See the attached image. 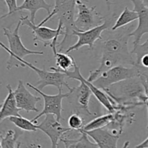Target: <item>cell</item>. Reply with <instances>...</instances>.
<instances>
[{
    "mask_svg": "<svg viewBox=\"0 0 148 148\" xmlns=\"http://www.w3.org/2000/svg\"><path fill=\"white\" fill-rule=\"evenodd\" d=\"M134 28L133 25L129 27H120L117 30L103 33L101 39L98 40L101 47V64L94 71H90L88 77L89 82H93L102 72L108 70L117 65L128 64L135 66L136 61L129 51L128 41Z\"/></svg>",
    "mask_w": 148,
    "mask_h": 148,
    "instance_id": "1",
    "label": "cell"
},
{
    "mask_svg": "<svg viewBox=\"0 0 148 148\" xmlns=\"http://www.w3.org/2000/svg\"><path fill=\"white\" fill-rule=\"evenodd\" d=\"M22 25V21L20 19L17 26L13 31L9 29L3 28L4 36H6L9 43V48L7 47L2 42L0 43L1 47L10 54V58L6 64V68L10 70L12 67H23V65L18 62V59H24L28 55H43V51H33L27 49L21 40L19 30Z\"/></svg>",
    "mask_w": 148,
    "mask_h": 148,
    "instance_id": "2",
    "label": "cell"
},
{
    "mask_svg": "<svg viewBox=\"0 0 148 148\" xmlns=\"http://www.w3.org/2000/svg\"><path fill=\"white\" fill-rule=\"evenodd\" d=\"M53 10L55 11L54 17H57L59 21L63 25L64 29V38L58 43L59 51H62L66 46L71 42V38L74 36L75 30H77L75 25V7L76 1L74 0H54Z\"/></svg>",
    "mask_w": 148,
    "mask_h": 148,
    "instance_id": "3",
    "label": "cell"
},
{
    "mask_svg": "<svg viewBox=\"0 0 148 148\" xmlns=\"http://www.w3.org/2000/svg\"><path fill=\"white\" fill-rule=\"evenodd\" d=\"M55 15V11L52 10V12L38 25H36L35 23L29 20L28 16L21 17L20 20L22 21V25H26L31 29L33 34V41L34 43L40 41L43 43L44 46H55L58 45V38L59 36H64V29L63 25L61 22L59 21L58 27L56 29H52L50 27L43 26L46 22L50 20Z\"/></svg>",
    "mask_w": 148,
    "mask_h": 148,
    "instance_id": "4",
    "label": "cell"
},
{
    "mask_svg": "<svg viewBox=\"0 0 148 148\" xmlns=\"http://www.w3.org/2000/svg\"><path fill=\"white\" fill-rule=\"evenodd\" d=\"M103 90L109 95L110 98L114 99L111 98L113 104L114 101H116L117 102H119L128 98H137L140 102H143L145 104L147 101L144 86L140 77L121 81Z\"/></svg>",
    "mask_w": 148,
    "mask_h": 148,
    "instance_id": "5",
    "label": "cell"
},
{
    "mask_svg": "<svg viewBox=\"0 0 148 148\" xmlns=\"http://www.w3.org/2000/svg\"><path fill=\"white\" fill-rule=\"evenodd\" d=\"M144 69L137 66L126 67L124 65H117L102 72L92 83L98 88L105 90L121 81L140 77Z\"/></svg>",
    "mask_w": 148,
    "mask_h": 148,
    "instance_id": "6",
    "label": "cell"
},
{
    "mask_svg": "<svg viewBox=\"0 0 148 148\" xmlns=\"http://www.w3.org/2000/svg\"><path fill=\"white\" fill-rule=\"evenodd\" d=\"M27 85L29 88H32L33 90L37 92L40 96L43 98V102H44V106H43V109L40 114H38L36 116L32 119L33 122L37 124V120L40 119L43 116H46V114H53L56 116V119L60 121L62 119V113L63 111L62 108V100L65 98L69 97L72 92L75 90V88H72V90H69V92L63 94L62 92V89H59V92L56 95H47L42 92L41 90L38 89L36 86L32 85L31 83L27 82Z\"/></svg>",
    "mask_w": 148,
    "mask_h": 148,
    "instance_id": "7",
    "label": "cell"
},
{
    "mask_svg": "<svg viewBox=\"0 0 148 148\" xmlns=\"http://www.w3.org/2000/svg\"><path fill=\"white\" fill-rule=\"evenodd\" d=\"M18 62L23 65V67L27 66L36 72L39 78V80L38 81L37 83L38 85L36 87L41 90L47 86H54L56 87L58 89H62V87L64 86L67 88L69 90L73 88L69 87L67 82H66L65 79L67 77L63 72L53 70L52 72H49L45 69H39L37 66H35L33 64L25 61L24 59H18Z\"/></svg>",
    "mask_w": 148,
    "mask_h": 148,
    "instance_id": "8",
    "label": "cell"
},
{
    "mask_svg": "<svg viewBox=\"0 0 148 148\" xmlns=\"http://www.w3.org/2000/svg\"><path fill=\"white\" fill-rule=\"evenodd\" d=\"M76 7L77 14L75 19V25L78 30L85 31L104 23L105 17L97 12L95 7H89L82 0H77Z\"/></svg>",
    "mask_w": 148,
    "mask_h": 148,
    "instance_id": "9",
    "label": "cell"
},
{
    "mask_svg": "<svg viewBox=\"0 0 148 148\" xmlns=\"http://www.w3.org/2000/svg\"><path fill=\"white\" fill-rule=\"evenodd\" d=\"M114 19V17H111L110 20H105L104 23L101 25L92 27V28L85 30V31H81V30H75L73 35L77 37V41L72 46H69L65 51V52L69 53L72 51H77L84 46H88L90 49H93L94 44L97 40L101 39L103 33L106 30H108L111 26L114 25H112Z\"/></svg>",
    "mask_w": 148,
    "mask_h": 148,
    "instance_id": "10",
    "label": "cell"
},
{
    "mask_svg": "<svg viewBox=\"0 0 148 148\" xmlns=\"http://www.w3.org/2000/svg\"><path fill=\"white\" fill-rule=\"evenodd\" d=\"M38 128L49 137L51 147L54 148L57 147L64 134L72 131L71 128L64 127L53 114H46L44 119L38 125Z\"/></svg>",
    "mask_w": 148,
    "mask_h": 148,
    "instance_id": "11",
    "label": "cell"
},
{
    "mask_svg": "<svg viewBox=\"0 0 148 148\" xmlns=\"http://www.w3.org/2000/svg\"><path fill=\"white\" fill-rule=\"evenodd\" d=\"M134 5V10L138 14V25L130 33V36L134 37L133 46L140 43L145 34L148 33V7L142 0H131Z\"/></svg>",
    "mask_w": 148,
    "mask_h": 148,
    "instance_id": "12",
    "label": "cell"
},
{
    "mask_svg": "<svg viewBox=\"0 0 148 148\" xmlns=\"http://www.w3.org/2000/svg\"><path fill=\"white\" fill-rule=\"evenodd\" d=\"M17 106L20 110L26 111L27 113L38 112L36 104L40 101V97L32 94L22 80H19L17 86L14 90Z\"/></svg>",
    "mask_w": 148,
    "mask_h": 148,
    "instance_id": "13",
    "label": "cell"
},
{
    "mask_svg": "<svg viewBox=\"0 0 148 148\" xmlns=\"http://www.w3.org/2000/svg\"><path fill=\"white\" fill-rule=\"evenodd\" d=\"M94 140L100 148H115L118 147V141L120 137V133L110 132L109 130L105 128L97 129L90 131H83Z\"/></svg>",
    "mask_w": 148,
    "mask_h": 148,
    "instance_id": "14",
    "label": "cell"
},
{
    "mask_svg": "<svg viewBox=\"0 0 148 148\" xmlns=\"http://www.w3.org/2000/svg\"><path fill=\"white\" fill-rule=\"evenodd\" d=\"M6 88L8 90V94L1 106V111H0V121H1L11 116H20V111H21L17 106L14 92L12 88L11 85L10 84H7Z\"/></svg>",
    "mask_w": 148,
    "mask_h": 148,
    "instance_id": "15",
    "label": "cell"
},
{
    "mask_svg": "<svg viewBox=\"0 0 148 148\" xmlns=\"http://www.w3.org/2000/svg\"><path fill=\"white\" fill-rule=\"evenodd\" d=\"M52 5L49 4L46 1V0H24L21 5L18 6L17 12L27 10L30 14V20L35 23L36 14L37 12L40 9L46 10L48 14L51 12Z\"/></svg>",
    "mask_w": 148,
    "mask_h": 148,
    "instance_id": "16",
    "label": "cell"
},
{
    "mask_svg": "<svg viewBox=\"0 0 148 148\" xmlns=\"http://www.w3.org/2000/svg\"><path fill=\"white\" fill-rule=\"evenodd\" d=\"M80 132V137L77 139H67L63 138L61 139V142L64 143L65 147L75 148V147H98V145L94 142H91L89 140V136L85 132L79 131Z\"/></svg>",
    "mask_w": 148,
    "mask_h": 148,
    "instance_id": "17",
    "label": "cell"
},
{
    "mask_svg": "<svg viewBox=\"0 0 148 148\" xmlns=\"http://www.w3.org/2000/svg\"><path fill=\"white\" fill-rule=\"evenodd\" d=\"M115 116L114 113H109L108 114H105L101 116L97 117L93 120L88 122V124H85L82 128V131H90V130H97V129L103 128L107 127L110 124L114 121ZM80 131V130H79Z\"/></svg>",
    "mask_w": 148,
    "mask_h": 148,
    "instance_id": "18",
    "label": "cell"
},
{
    "mask_svg": "<svg viewBox=\"0 0 148 148\" xmlns=\"http://www.w3.org/2000/svg\"><path fill=\"white\" fill-rule=\"evenodd\" d=\"M23 134V130H9L6 132L4 136H0V147L1 148H14L17 147V140Z\"/></svg>",
    "mask_w": 148,
    "mask_h": 148,
    "instance_id": "19",
    "label": "cell"
},
{
    "mask_svg": "<svg viewBox=\"0 0 148 148\" xmlns=\"http://www.w3.org/2000/svg\"><path fill=\"white\" fill-rule=\"evenodd\" d=\"M136 20H138V14L137 12L134 10H130L128 7H126L112 26L111 30H117L120 27H124L130 23L135 21Z\"/></svg>",
    "mask_w": 148,
    "mask_h": 148,
    "instance_id": "20",
    "label": "cell"
},
{
    "mask_svg": "<svg viewBox=\"0 0 148 148\" xmlns=\"http://www.w3.org/2000/svg\"><path fill=\"white\" fill-rule=\"evenodd\" d=\"M56 59V67L62 70H69L72 67H74L75 65V62L73 58L66 53L59 51L58 49L52 51Z\"/></svg>",
    "mask_w": 148,
    "mask_h": 148,
    "instance_id": "21",
    "label": "cell"
},
{
    "mask_svg": "<svg viewBox=\"0 0 148 148\" xmlns=\"http://www.w3.org/2000/svg\"><path fill=\"white\" fill-rule=\"evenodd\" d=\"M10 122L14 124L18 129L26 132H36L38 128L36 123L33 122L32 120L24 118L20 116H14L9 118Z\"/></svg>",
    "mask_w": 148,
    "mask_h": 148,
    "instance_id": "22",
    "label": "cell"
},
{
    "mask_svg": "<svg viewBox=\"0 0 148 148\" xmlns=\"http://www.w3.org/2000/svg\"><path fill=\"white\" fill-rule=\"evenodd\" d=\"M68 125L72 130L79 131L82 130L85 124H84L83 119L81 117V116L77 114H73L68 119Z\"/></svg>",
    "mask_w": 148,
    "mask_h": 148,
    "instance_id": "23",
    "label": "cell"
},
{
    "mask_svg": "<svg viewBox=\"0 0 148 148\" xmlns=\"http://www.w3.org/2000/svg\"><path fill=\"white\" fill-rule=\"evenodd\" d=\"M131 52L136 55L135 61L136 64H137L142 56L145 54H148V39L145 43H139L135 46H133V49L131 51Z\"/></svg>",
    "mask_w": 148,
    "mask_h": 148,
    "instance_id": "24",
    "label": "cell"
},
{
    "mask_svg": "<svg viewBox=\"0 0 148 148\" xmlns=\"http://www.w3.org/2000/svg\"><path fill=\"white\" fill-rule=\"evenodd\" d=\"M4 1H5V4H7V7H8V12L4 14V15L1 16V19H3L4 17H8L11 14H14V12H17V9L18 7L17 0H4Z\"/></svg>",
    "mask_w": 148,
    "mask_h": 148,
    "instance_id": "25",
    "label": "cell"
},
{
    "mask_svg": "<svg viewBox=\"0 0 148 148\" xmlns=\"http://www.w3.org/2000/svg\"><path fill=\"white\" fill-rule=\"evenodd\" d=\"M136 66L148 69V54H145L141 57Z\"/></svg>",
    "mask_w": 148,
    "mask_h": 148,
    "instance_id": "26",
    "label": "cell"
},
{
    "mask_svg": "<svg viewBox=\"0 0 148 148\" xmlns=\"http://www.w3.org/2000/svg\"><path fill=\"white\" fill-rule=\"evenodd\" d=\"M135 147H140V148H148V137L146 140H145L143 142L140 144L137 145L135 146Z\"/></svg>",
    "mask_w": 148,
    "mask_h": 148,
    "instance_id": "27",
    "label": "cell"
},
{
    "mask_svg": "<svg viewBox=\"0 0 148 148\" xmlns=\"http://www.w3.org/2000/svg\"><path fill=\"white\" fill-rule=\"evenodd\" d=\"M142 1H143V3L145 4V5L147 6V7H148V0H142Z\"/></svg>",
    "mask_w": 148,
    "mask_h": 148,
    "instance_id": "28",
    "label": "cell"
},
{
    "mask_svg": "<svg viewBox=\"0 0 148 148\" xmlns=\"http://www.w3.org/2000/svg\"><path fill=\"white\" fill-rule=\"evenodd\" d=\"M145 105L147 106V116H148V101H146L145 102ZM147 130H148V123H147Z\"/></svg>",
    "mask_w": 148,
    "mask_h": 148,
    "instance_id": "29",
    "label": "cell"
},
{
    "mask_svg": "<svg viewBox=\"0 0 148 148\" xmlns=\"http://www.w3.org/2000/svg\"><path fill=\"white\" fill-rule=\"evenodd\" d=\"M74 1H77V0H74ZM106 1V3H108L110 1V0H104Z\"/></svg>",
    "mask_w": 148,
    "mask_h": 148,
    "instance_id": "30",
    "label": "cell"
}]
</instances>
